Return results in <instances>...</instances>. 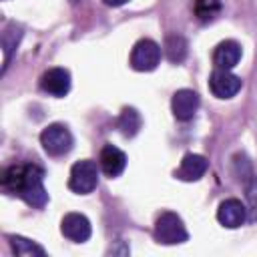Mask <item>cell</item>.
<instances>
[{
    "instance_id": "1",
    "label": "cell",
    "mask_w": 257,
    "mask_h": 257,
    "mask_svg": "<svg viewBox=\"0 0 257 257\" xmlns=\"http://www.w3.org/2000/svg\"><path fill=\"white\" fill-rule=\"evenodd\" d=\"M44 173L40 167L24 163V165H12L2 173V187L10 193L20 197L30 207L42 209L48 203V193L44 189Z\"/></svg>"
},
{
    "instance_id": "2",
    "label": "cell",
    "mask_w": 257,
    "mask_h": 257,
    "mask_svg": "<svg viewBox=\"0 0 257 257\" xmlns=\"http://www.w3.org/2000/svg\"><path fill=\"white\" fill-rule=\"evenodd\" d=\"M189 237L183 219L173 213V211H165L157 217L155 221V239L163 245H177V243H185Z\"/></svg>"
},
{
    "instance_id": "3",
    "label": "cell",
    "mask_w": 257,
    "mask_h": 257,
    "mask_svg": "<svg viewBox=\"0 0 257 257\" xmlns=\"http://www.w3.org/2000/svg\"><path fill=\"white\" fill-rule=\"evenodd\" d=\"M96 185H98V167L94 161L82 159L72 165L70 177H68L70 191H74L78 195H86V193H92L96 189Z\"/></svg>"
},
{
    "instance_id": "4",
    "label": "cell",
    "mask_w": 257,
    "mask_h": 257,
    "mask_svg": "<svg viewBox=\"0 0 257 257\" xmlns=\"http://www.w3.org/2000/svg\"><path fill=\"white\" fill-rule=\"evenodd\" d=\"M40 143L44 147V151L52 157H62L66 155L70 149H72V135L70 131L60 124V122H54V124H48L42 133H40Z\"/></svg>"
},
{
    "instance_id": "5",
    "label": "cell",
    "mask_w": 257,
    "mask_h": 257,
    "mask_svg": "<svg viewBox=\"0 0 257 257\" xmlns=\"http://www.w3.org/2000/svg\"><path fill=\"white\" fill-rule=\"evenodd\" d=\"M161 62V46L151 38H141L131 50V66L139 72L155 70Z\"/></svg>"
},
{
    "instance_id": "6",
    "label": "cell",
    "mask_w": 257,
    "mask_h": 257,
    "mask_svg": "<svg viewBox=\"0 0 257 257\" xmlns=\"http://www.w3.org/2000/svg\"><path fill=\"white\" fill-rule=\"evenodd\" d=\"M209 88L217 98H233L241 90V78L225 68H215L209 78Z\"/></svg>"
},
{
    "instance_id": "7",
    "label": "cell",
    "mask_w": 257,
    "mask_h": 257,
    "mask_svg": "<svg viewBox=\"0 0 257 257\" xmlns=\"http://www.w3.org/2000/svg\"><path fill=\"white\" fill-rule=\"evenodd\" d=\"M60 233L74 243H84L88 241L92 227H90V221L82 213H68L60 221Z\"/></svg>"
},
{
    "instance_id": "8",
    "label": "cell",
    "mask_w": 257,
    "mask_h": 257,
    "mask_svg": "<svg viewBox=\"0 0 257 257\" xmlns=\"http://www.w3.org/2000/svg\"><path fill=\"white\" fill-rule=\"evenodd\" d=\"M247 219V207L239 199H225L217 209V221L227 229H237Z\"/></svg>"
},
{
    "instance_id": "9",
    "label": "cell",
    "mask_w": 257,
    "mask_h": 257,
    "mask_svg": "<svg viewBox=\"0 0 257 257\" xmlns=\"http://www.w3.org/2000/svg\"><path fill=\"white\" fill-rule=\"evenodd\" d=\"M40 88L52 96H64L70 90V72L66 68H48L40 78Z\"/></svg>"
},
{
    "instance_id": "10",
    "label": "cell",
    "mask_w": 257,
    "mask_h": 257,
    "mask_svg": "<svg viewBox=\"0 0 257 257\" xmlns=\"http://www.w3.org/2000/svg\"><path fill=\"white\" fill-rule=\"evenodd\" d=\"M171 108H173L175 118H179V120H191L195 116L197 108H199V94L195 90H189V88L177 90L173 94Z\"/></svg>"
},
{
    "instance_id": "11",
    "label": "cell",
    "mask_w": 257,
    "mask_h": 257,
    "mask_svg": "<svg viewBox=\"0 0 257 257\" xmlns=\"http://www.w3.org/2000/svg\"><path fill=\"white\" fill-rule=\"evenodd\" d=\"M98 161H100L102 173L106 177H110V179L118 177L126 167V155L114 145H104L102 151H100V159Z\"/></svg>"
},
{
    "instance_id": "12",
    "label": "cell",
    "mask_w": 257,
    "mask_h": 257,
    "mask_svg": "<svg viewBox=\"0 0 257 257\" xmlns=\"http://www.w3.org/2000/svg\"><path fill=\"white\" fill-rule=\"evenodd\" d=\"M209 163L203 155H195V153H189L183 157L179 169L175 171V177L181 179V181H199L205 171H207Z\"/></svg>"
},
{
    "instance_id": "13",
    "label": "cell",
    "mask_w": 257,
    "mask_h": 257,
    "mask_svg": "<svg viewBox=\"0 0 257 257\" xmlns=\"http://www.w3.org/2000/svg\"><path fill=\"white\" fill-rule=\"evenodd\" d=\"M241 60V44L235 40H223L215 46L213 52V62L217 68H225L231 70L233 66H237V62Z\"/></svg>"
},
{
    "instance_id": "14",
    "label": "cell",
    "mask_w": 257,
    "mask_h": 257,
    "mask_svg": "<svg viewBox=\"0 0 257 257\" xmlns=\"http://www.w3.org/2000/svg\"><path fill=\"white\" fill-rule=\"evenodd\" d=\"M193 14L201 24H209L221 14V0H195Z\"/></svg>"
},
{
    "instance_id": "15",
    "label": "cell",
    "mask_w": 257,
    "mask_h": 257,
    "mask_svg": "<svg viewBox=\"0 0 257 257\" xmlns=\"http://www.w3.org/2000/svg\"><path fill=\"white\" fill-rule=\"evenodd\" d=\"M116 124H118V131L124 137H135L141 128V114L135 108H122Z\"/></svg>"
},
{
    "instance_id": "16",
    "label": "cell",
    "mask_w": 257,
    "mask_h": 257,
    "mask_svg": "<svg viewBox=\"0 0 257 257\" xmlns=\"http://www.w3.org/2000/svg\"><path fill=\"white\" fill-rule=\"evenodd\" d=\"M10 245H12V251L18 255V257H34V255H44V249L40 245H36L34 241L30 239H24L20 235H10Z\"/></svg>"
},
{
    "instance_id": "17",
    "label": "cell",
    "mask_w": 257,
    "mask_h": 257,
    "mask_svg": "<svg viewBox=\"0 0 257 257\" xmlns=\"http://www.w3.org/2000/svg\"><path fill=\"white\" fill-rule=\"evenodd\" d=\"M165 54L171 62H183L187 56V40L179 34H173L165 40Z\"/></svg>"
},
{
    "instance_id": "18",
    "label": "cell",
    "mask_w": 257,
    "mask_h": 257,
    "mask_svg": "<svg viewBox=\"0 0 257 257\" xmlns=\"http://www.w3.org/2000/svg\"><path fill=\"white\" fill-rule=\"evenodd\" d=\"M247 211H251V217L257 219V179H251V183L247 185Z\"/></svg>"
},
{
    "instance_id": "19",
    "label": "cell",
    "mask_w": 257,
    "mask_h": 257,
    "mask_svg": "<svg viewBox=\"0 0 257 257\" xmlns=\"http://www.w3.org/2000/svg\"><path fill=\"white\" fill-rule=\"evenodd\" d=\"M106 6H122V4H126L128 0H102Z\"/></svg>"
}]
</instances>
